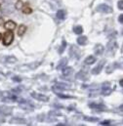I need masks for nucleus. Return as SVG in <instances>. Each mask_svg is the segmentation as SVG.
I'll return each instance as SVG.
<instances>
[{
    "label": "nucleus",
    "instance_id": "4be33fe9",
    "mask_svg": "<svg viewBox=\"0 0 123 126\" xmlns=\"http://www.w3.org/2000/svg\"><path fill=\"white\" fill-rule=\"evenodd\" d=\"M65 48H66V42H65V40H62V47L60 48V50H59V53L62 54L64 51Z\"/></svg>",
    "mask_w": 123,
    "mask_h": 126
},
{
    "label": "nucleus",
    "instance_id": "bb28decb",
    "mask_svg": "<svg viewBox=\"0 0 123 126\" xmlns=\"http://www.w3.org/2000/svg\"><path fill=\"white\" fill-rule=\"evenodd\" d=\"M22 6H23L22 1H18V2H17V4H16V8H17V9H22V8H23Z\"/></svg>",
    "mask_w": 123,
    "mask_h": 126
},
{
    "label": "nucleus",
    "instance_id": "9b49d317",
    "mask_svg": "<svg viewBox=\"0 0 123 126\" xmlns=\"http://www.w3.org/2000/svg\"><path fill=\"white\" fill-rule=\"evenodd\" d=\"M116 48H117V44H116L115 40H110L109 43L108 44V50L114 51V50H116Z\"/></svg>",
    "mask_w": 123,
    "mask_h": 126
},
{
    "label": "nucleus",
    "instance_id": "f03ea898",
    "mask_svg": "<svg viewBox=\"0 0 123 126\" xmlns=\"http://www.w3.org/2000/svg\"><path fill=\"white\" fill-rule=\"evenodd\" d=\"M80 55H81V53H80V50H79L78 47H76L75 45H71L69 47V56H70V58L77 60V59L80 58Z\"/></svg>",
    "mask_w": 123,
    "mask_h": 126
},
{
    "label": "nucleus",
    "instance_id": "9d476101",
    "mask_svg": "<svg viewBox=\"0 0 123 126\" xmlns=\"http://www.w3.org/2000/svg\"><path fill=\"white\" fill-rule=\"evenodd\" d=\"M0 113L2 114H11L12 113V108L10 107H0Z\"/></svg>",
    "mask_w": 123,
    "mask_h": 126
},
{
    "label": "nucleus",
    "instance_id": "7ed1b4c3",
    "mask_svg": "<svg viewBox=\"0 0 123 126\" xmlns=\"http://www.w3.org/2000/svg\"><path fill=\"white\" fill-rule=\"evenodd\" d=\"M96 10H97L98 12L104 13V14H109V13L112 12V8H111L110 6H108V5H107V4H100V5L96 8Z\"/></svg>",
    "mask_w": 123,
    "mask_h": 126
},
{
    "label": "nucleus",
    "instance_id": "a211bd4d",
    "mask_svg": "<svg viewBox=\"0 0 123 126\" xmlns=\"http://www.w3.org/2000/svg\"><path fill=\"white\" fill-rule=\"evenodd\" d=\"M66 63H67V59H66V58L62 59V61L60 62V63L58 64V66H57V69H62L63 67L66 66Z\"/></svg>",
    "mask_w": 123,
    "mask_h": 126
},
{
    "label": "nucleus",
    "instance_id": "1a4fd4ad",
    "mask_svg": "<svg viewBox=\"0 0 123 126\" xmlns=\"http://www.w3.org/2000/svg\"><path fill=\"white\" fill-rule=\"evenodd\" d=\"M89 107H90L91 109H95V110H106V106H105V105H103V104L91 103V104H89Z\"/></svg>",
    "mask_w": 123,
    "mask_h": 126
},
{
    "label": "nucleus",
    "instance_id": "f704fd0d",
    "mask_svg": "<svg viewBox=\"0 0 123 126\" xmlns=\"http://www.w3.org/2000/svg\"><path fill=\"white\" fill-rule=\"evenodd\" d=\"M122 34H123V31H122Z\"/></svg>",
    "mask_w": 123,
    "mask_h": 126
},
{
    "label": "nucleus",
    "instance_id": "4468645a",
    "mask_svg": "<svg viewBox=\"0 0 123 126\" xmlns=\"http://www.w3.org/2000/svg\"><path fill=\"white\" fill-rule=\"evenodd\" d=\"M11 123H15V124H26V120L25 119H23V118H18V117H14V118H12L11 119V121H10Z\"/></svg>",
    "mask_w": 123,
    "mask_h": 126
},
{
    "label": "nucleus",
    "instance_id": "72a5a7b5",
    "mask_svg": "<svg viewBox=\"0 0 123 126\" xmlns=\"http://www.w3.org/2000/svg\"><path fill=\"white\" fill-rule=\"evenodd\" d=\"M0 39H1V34H0Z\"/></svg>",
    "mask_w": 123,
    "mask_h": 126
},
{
    "label": "nucleus",
    "instance_id": "39448f33",
    "mask_svg": "<svg viewBox=\"0 0 123 126\" xmlns=\"http://www.w3.org/2000/svg\"><path fill=\"white\" fill-rule=\"evenodd\" d=\"M31 97L34 98L35 100H38V101H41V102H48L49 101V98L47 96L39 94V93H35V92H32L31 93Z\"/></svg>",
    "mask_w": 123,
    "mask_h": 126
},
{
    "label": "nucleus",
    "instance_id": "b1692460",
    "mask_svg": "<svg viewBox=\"0 0 123 126\" xmlns=\"http://www.w3.org/2000/svg\"><path fill=\"white\" fill-rule=\"evenodd\" d=\"M83 118H84V120H86V121H98V120H99L97 117H89V116H84Z\"/></svg>",
    "mask_w": 123,
    "mask_h": 126
},
{
    "label": "nucleus",
    "instance_id": "20e7f679",
    "mask_svg": "<svg viewBox=\"0 0 123 126\" xmlns=\"http://www.w3.org/2000/svg\"><path fill=\"white\" fill-rule=\"evenodd\" d=\"M105 63H106V61H105V60H102V61L92 69V74H99V73L102 71V69H103Z\"/></svg>",
    "mask_w": 123,
    "mask_h": 126
},
{
    "label": "nucleus",
    "instance_id": "f257e3e1",
    "mask_svg": "<svg viewBox=\"0 0 123 126\" xmlns=\"http://www.w3.org/2000/svg\"><path fill=\"white\" fill-rule=\"evenodd\" d=\"M14 40V33L13 31H7L4 33V37H3V44L5 46L10 45Z\"/></svg>",
    "mask_w": 123,
    "mask_h": 126
},
{
    "label": "nucleus",
    "instance_id": "c756f323",
    "mask_svg": "<svg viewBox=\"0 0 123 126\" xmlns=\"http://www.w3.org/2000/svg\"><path fill=\"white\" fill-rule=\"evenodd\" d=\"M119 84H120V86H121V87H123V79H121V80H120Z\"/></svg>",
    "mask_w": 123,
    "mask_h": 126
},
{
    "label": "nucleus",
    "instance_id": "412c9836",
    "mask_svg": "<svg viewBox=\"0 0 123 126\" xmlns=\"http://www.w3.org/2000/svg\"><path fill=\"white\" fill-rule=\"evenodd\" d=\"M82 32H83V29H82L81 26H77V27H74L73 28V32L75 34H81Z\"/></svg>",
    "mask_w": 123,
    "mask_h": 126
},
{
    "label": "nucleus",
    "instance_id": "0eeeda50",
    "mask_svg": "<svg viewBox=\"0 0 123 126\" xmlns=\"http://www.w3.org/2000/svg\"><path fill=\"white\" fill-rule=\"evenodd\" d=\"M104 51H105V48H104V46H103L102 44H97V45L95 46V48H94V53H95L97 56L103 55Z\"/></svg>",
    "mask_w": 123,
    "mask_h": 126
},
{
    "label": "nucleus",
    "instance_id": "2eb2a0df",
    "mask_svg": "<svg viewBox=\"0 0 123 126\" xmlns=\"http://www.w3.org/2000/svg\"><path fill=\"white\" fill-rule=\"evenodd\" d=\"M88 39H87V36H79L77 38V44L78 45H85L87 43Z\"/></svg>",
    "mask_w": 123,
    "mask_h": 126
},
{
    "label": "nucleus",
    "instance_id": "5701e85b",
    "mask_svg": "<svg viewBox=\"0 0 123 126\" xmlns=\"http://www.w3.org/2000/svg\"><path fill=\"white\" fill-rule=\"evenodd\" d=\"M5 60H7L6 61L7 63H15V62H17V59L15 57H6Z\"/></svg>",
    "mask_w": 123,
    "mask_h": 126
},
{
    "label": "nucleus",
    "instance_id": "aec40b11",
    "mask_svg": "<svg viewBox=\"0 0 123 126\" xmlns=\"http://www.w3.org/2000/svg\"><path fill=\"white\" fill-rule=\"evenodd\" d=\"M57 18L60 20H63L65 18V12L63 10H59L57 12Z\"/></svg>",
    "mask_w": 123,
    "mask_h": 126
},
{
    "label": "nucleus",
    "instance_id": "a878e982",
    "mask_svg": "<svg viewBox=\"0 0 123 126\" xmlns=\"http://www.w3.org/2000/svg\"><path fill=\"white\" fill-rule=\"evenodd\" d=\"M117 7H118V9L123 10V0H119V1H118V3H117Z\"/></svg>",
    "mask_w": 123,
    "mask_h": 126
},
{
    "label": "nucleus",
    "instance_id": "c85d7f7f",
    "mask_svg": "<svg viewBox=\"0 0 123 126\" xmlns=\"http://www.w3.org/2000/svg\"><path fill=\"white\" fill-rule=\"evenodd\" d=\"M118 22H119V23H121V24L123 23V15L119 16V18H118Z\"/></svg>",
    "mask_w": 123,
    "mask_h": 126
},
{
    "label": "nucleus",
    "instance_id": "cd10ccee",
    "mask_svg": "<svg viewBox=\"0 0 123 126\" xmlns=\"http://www.w3.org/2000/svg\"><path fill=\"white\" fill-rule=\"evenodd\" d=\"M100 124L101 125H109L110 124V121L109 120H105V121H102Z\"/></svg>",
    "mask_w": 123,
    "mask_h": 126
},
{
    "label": "nucleus",
    "instance_id": "7c9ffc66",
    "mask_svg": "<svg viewBox=\"0 0 123 126\" xmlns=\"http://www.w3.org/2000/svg\"><path fill=\"white\" fill-rule=\"evenodd\" d=\"M119 110H121V111H123V105H121V106L119 107Z\"/></svg>",
    "mask_w": 123,
    "mask_h": 126
},
{
    "label": "nucleus",
    "instance_id": "ddd939ff",
    "mask_svg": "<svg viewBox=\"0 0 123 126\" xmlns=\"http://www.w3.org/2000/svg\"><path fill=\"white\" fill-rule=\"evenodd\" d=\"M75 77H76V79H79V80H86L87 79V74H86V72H84L82 70V71L77 72Z\"/></svg>",
    "mask_w": 123,
    "mask_h": 126
},
{
    "label": "nucleus",
    "instance_id": "2f4dec72",
    "mask_svg": "<svg viewBox=\"0 0 123 126\" xmlns=\"http://www.w3.org/2000/svg\"><path fill=\"white\" fill-rule=\"evenodd\" d=\"M1 25H3V19L2 18H0V26Z\"/></svg>",
    "mask_w": 123,
    "mask_h": 126
},
{
    "label": "nucleus",
    "instance_id": "f8f14e48",
    "mask_svg": "<svg viewBox=\"0 0 123 126\" xmlns=\"http://www.w3.org/2000/svg\"><path fill=\"white\" fill-rule=\"evenodd\" d=\"M62 70V73H63L64 76H68V75H70L73 72V68L71 66H65Z\"/></svg>",
    "mask_w": 123,
    "mask_h": 126
},
{
    "label": "nucleus",
    "instance_id": "f3484780",
    "mask_svg": "<svg viewBox=\"0 0 123 126\" xmlns=\"http://www.w3.org/2000/svg\"><path fill=\"white\" fill-rule=\"evenodd\" d=\"M26 32H27V27L25 25H21L19 27V29H18V35L19 36H23Z\"/></svg>",
    "mask_w": 123,
    "mask_h": 126
},
{
    "label": "nucleus",
    "instance_id": "393cba45",
    "mask_svg": "<svg viewBox=\"0 0 123 126\" xmlns=\"http://www.w3.org/2000/svg\"><path fill=\"white\" fill-rule=\"evenodd\" d=\"M58 97H60V98H62V99H68V98H72L71 96H67V95H63V94H60V93H58Z\"/></svg>",
    "mask_w": 123,
    "mask_h": 126
},
{
    "label": "nucleus",
    "instance_id": "423d86ee",
    "mask_svg": "<svg viewBox=\"0 0 123 126\" xmlns=\"http://www.w3.org/2000/svg\"><path fill=\"white\" fill-rule=\"evenodd\" d=\"M111 92V89H110V86H109V82H105L102 86V94L107 96V95H109Z\"/></svg>",
    "mask_w": 123,
    "mask_h": 126
},
{
    "label": "nucleus",
    "instance_id": "473e14b6",
    "mask_svg": "<svg viewBox=\"0 0 123 126\" xmlns=\"http://www.w3.org/2000/svg\"><path fill=\"white\" fill-rule=\"evenodd\" d=\"M121 51H122V53H123V45H122V49H121Z\"/></svg>",
    "mask_w": 123,
    "mask_h": 126
},
{
    "label": "nucleus",
    "instance_id": "dca6fc26",
    "mask_svg": "<svg viewBox=\"0 0 123 126\" xmlns=\"http://www.w3.org/2000/svg\"><path fill=\"white\" fill-rule=\"evenodd\" d=\"M96 62V58L94 57V56H88L86 59H85V61H84V63L85 64H88V65H90V64H92Z\"/></svg>",
    "mask_w": 123,
    "mask_h": 126
},
{
    "label": "nucleus",
    "instance_id": "6ab92c4d",
    "mask_svg": "<svg viewBox=\"0 0 123 126\" xmlns=\"http://www.w3.org/2000/svg\"><path fill=\"white\" fill-rule=\"evenodd\" d=\"M22 10H23V13H24V14H26V15H30V14H31V13H32L31 8L30 7V6H28V5L23 6Z\"/></svg>",
    "mask_w": 123,
    "mask_h": 126
},
{
    "label": "nucleus",
    "instance_id": "6e6552de",
    "mask_svg": "<svg viewBox=\"0 0 123 126\" xmlns=\"http://www.w3.org/2000/svg\"><path fill=\"white\" fill-rule=\"evenodd\" d=\"M16 26H17L16 23L13 22V21H8V22H6L4 24V27H5V29L7 31H14L16 29Z\"/></svg>",
    "mask_w": 123,
    "mask_h": 126
}]
</instances>
